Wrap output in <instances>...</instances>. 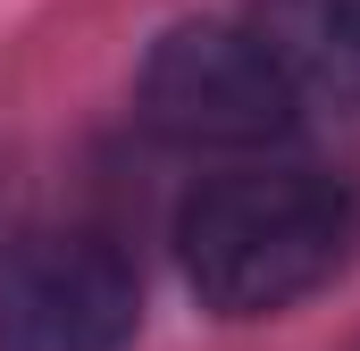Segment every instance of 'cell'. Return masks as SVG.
I'll list each match as a JSON object with an SVG mask.
<instances>
[{
  "label": "cell",
  "instance_id": "7a4b0ae2",
  "mask_svg": "<svg viewBox=\"0 0 360 351\" xmlns=\"http://www.w3.org/2000/svg\"><path fill=\"white\" fill-rule=\"evenodd\" d=\"M143 284L117 243L76 226H25L0 243V351H126Z\"/></svg>",
  "mask_w": 360,
  "mask_h": 351
},
{
  "label": "cell",
  "instance_id": "6da1fadb",
  "mask_svg": "<svg viewBox=\"0 0 360 351\" xmlns=\"http://www.w3.org/2000/svg\"><path fill=\"white\" fill-rule=\"evenodd\" d=\"M360 243V201L319 168L218 176L184 201L176 251L218 318H276L319 293Z\"/></svg>",
  "mask_w": 360,
  "mask_h": 351
},
{
  "label": "cell",
  "instance_id": "277c9868",
  "mask_svg": "<svg viewBox=\"0 0 360 351\" xmlns=\"http://www.w3.org/2000/svg\"><path fill=\"white\" fill-rule=\"evenodd\" d=\"M269 67L293 84V100H335L360 109V0H252V25H243Z\"/></svg>",
  "mask_w": 360,
  "mask_h": 351
},
{
  "label": "cell",
  "instance_id": "3957f363",
  "mask_svg": "<svg viewBox=\"0 0 360 351\" xmlns=\"http://www.w3.org/2000/svg\"><path fill=\"white\" fill-rule=\"evenodd\" d=\"M134 92H143V117L193 151H260L293 126V84L243 25H168Z\"/></svg>",
  "mask_w": 360,
  "mask_h": 351
}]
</instances>
